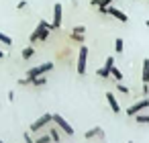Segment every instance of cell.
<instances>
[{
	"label": "cell",
	"instance_id": "cell-10",
	"mask_svg": "<svg viewBox=\"0 0 149 143\" xmlns=\"http://www.w3.org/2000/svg\"><path fill=\"white\" fill-rule=\"evenodd\" d=\"M84 137H86V139H94V137L104 139V129H102V127H94V129L86 131V135H84Z\"/></svg>",
	"mask_w": 149,
	"mask_h": 143
},
{
	"label": "cell",
	"instance_id": "cell-27",
	"mask_svg": "<svg viewBox=\"0 0 149 143\" xmlns=\"http://www.w3.org/2000/svg\"><path fill=\"white\" fill-rule=\"evenodd\" d=\"M8 102H15V92H13V90L8 92Z\"/></svg>",
	"mask_w": 149,
	"mask_h": 143
},
{
	"label": "cell",
	"instance_id": "cell-22",
	"mask_svg": "<svg viewBox=\"0 0 149 143\" xmlns=\"http://www.w3.org/2000/svg\"><path fill=\"white\" fill-rule=\"evenodd\" d=\"M114 2V0H100V4H98V8H106V6H110Z\"/></svg>",
	"mask_w": 149,
	"mask_h": 143
},
{
	"label": "cell",
	"instance_id": "cell-19",
	"mask_svg": "<svg viewBox=\"0 0 149 143\" xmlns=\"http://www.w3.org/2000/svg\"><path fill=\"white\" fill-rule=\"evenodd\" d=\"M35 143H51V137L49 135H41V137L35 139Z\"/></svg>",
	"mask_w": 149,
	"mask_h": 143
},
{
	"label": "cell",
	"instance_id": "cell-24",
	"mask_svg": "<svg viewBox=\"0 0 149 143\" xmlns=\"http://www.w3.org/2000/svg\"><path fill=\"white\" fill-rule=\"evenodd\" d=\"M23 139H25V143H35V139H31V133H25Z\"/></svg>",
	"mask_w": 149,
	"mask_h": 143
},
{
	"label": "cell",
	"instance_id": "cell-28",
	"mask_svg": "<svg viewBox=\"0 0 149 143\" xmlns=\"http://www.w3.org/2000/svg\"><path fill=\"white\" fill-rule=\"evenodd\" d=\"M90 4H92V6H98V4H100V0H90Z\"/></svg>",
	"mask_w": 149,
	"mask_h": 143
},
{
	"label": "cell",
	"instance_id": "cell-7",
	"mask_svg": "<svg viewBox=\"0 0 149 143\" xmlns=\"http://www.w3.org/2000/svg\"><path fill=\"white\" fill-rule=\"evenodd\" d=\"M145 108H149V98H141V100H137L129 110H127V116H135L137 112H141V110H145Z\"/></svg>",
	"mask_w": 149,
	"mask_h": 143
},
{
	"label": "cell",
	"instance_id": "cell-31",
	"mask_svg": "<svg viewBox=\"0 0 149 143\" xmlns=\"http://www.w3.org/2000/svg\"><path fill=\"white\" fill-rule=\"evenodd\" d=\"M127 143H133V141H127Z\"/></svg>",
	"mask_w": 149,
	"mask_h": 143
},
{
	"label": "cell",
	"instance_id": "cell-20",
	"mask_svg": "<svg viewBox=\"0 0 149 143\" xmlns=\"http://www.w3.org/2000/svg\"><path fill=\"white\" fill-rule=\"evenodd\" d=\"M72 33H78V35H84V33H86V27H84V25H78V27H74V29H72Z\"/></svg>",
	"mask_w": 149,
	"mask_h": 143
},
{
	"label": "cell",
	"instance_id": "cell-2",
	"mask_svg": "<svg viewBox=\"0 0 149 143\" xmlns=\"http://www.w3.org/2000/svg\"><path fill=\"white\" fill-rule=\"evenodd\" d=\"M51 70H53V63H51V61H47V63H41V66L31 68V70L27 72V76H25V78L33 80V78H37V76H45V74H47V72H51Z\"/></svg>",
	"mask_w": 149,
	"mask_h": 143
},
{
	"label": "cell",
	"instance_id": "cell-18",
	"mask_svg": "<svg viewBox=\"0 0 149 143\" xmlns=\"http://www.w3.org/2000/svg\"><path fill=\"white\" fill-rule=\"evenodd\" d=\"M123 49H125V41L118 37V39L114 41V51H116V53H123Z\"/></svg>",
	"mask_w": 149,
	"mask_h": 143
},
{
	"label": "cell",
	"instance_id": "cell-1",
	"mask_svg": "<svg viewBox=\"0 0 149 143\" xmlns=\"http://www.w3.org/2000/svg\"><path fill=\"white\" fill-rule=\"evenodd\" d=\"M53 31V27H51V23H47V21H39V25H37V29L31 33V43H35V41H47V37H49V33Z\"/></svg>",
	"mask_w": 149,
	"mask_h": 143
},
{
	"label": "cell",
	"instance_id": "cell-17",
	"mask_svg": "<svg viewBox=\"0 0 149 143\" xmlns=\"http://www.w3.org/2000/svg\"><path fill=\"white\" fill-rule=\"evenodd\" d=\"M0 43H2L4 47H10V45H13V39H10L8 35H4L2 31H0Z\"/></svg>",
	"mask_w": 149,
	"mask_h": 143
},
{
	"label": "cell",
	"instance_id": "cell-25",
	"mask_svg": "<svg viewBox=\"0 0 149 143\" xmlns=\"http://www.w3.org/2000/svg\"><path fill=\"white\" fill-rule=\"evenodd\" d=\"M25 6H27V0H21V2H19V4H17V8H19V10H23V8H25Z\"/></svg>",
	"mask_w": 149,
	"mask_h": 143
},
{
	"label": "cell",
	"instance_id": "cell-5",
	"mask_svg": "<svg viewBox=\"0 0 149 143\" xmlns=\"http://www.w3.org/2000/svg\"><path fill=\"white\" fill-rule=\"evenodd\" d=\"M98 13H100V15H110V17L118 19L120 23H127V21H129V17H127L120 8H114L112 4H110V6H106V8H98Z\"/></svg>",
	"mask_w": 149,
	"mask_h": 143
},
{
	"label": "cell",
	"instance_id": "cell-15",
	"mask_svg": "<svg viewBox=\"0 0 149 143\" xmlns=\"http://www.w3.org/2000/svg\"><path fill=\"white\" fill-rule=\"evenodd\" d=\"M110 76H112L116 82H120V80H123V72H120L116 66H112V70H110Z\"/></svg>",
	"mask_w": 149,
	"mask_h": 143
},
{
	"label": "cell",
	"instance_id": "cell-4",
	"mask_svg": "<svg viewBox=\"0 0 149 143\" xmlns=\"http://www.w3.org/2000/svg\"><path fill=\"white\" fill-rule=\"evenodd\" d=\"M86 66H88V47H86V45H80L78 66H76V70H78V74H80V76H84V74H86Z\"/></svg>",
	"mask_w": 149,
	"mask_h": 143
},
{
	"label": "cell",
	"instance_id": "cell-23",
	"mask_svg": "<svg viewBox=\"0 0 149 143\" xmlns=\"http://www.w3.org/2000/svg\"><path fill=\"white\" fill-rule=\"evenodd\" d=\"M116 88H118V92H123V94H129V88H127V86H123L120 82H116Z\"/></svg>",
	"mask_w": 149,
	"mask_h": 143
},
{
	"label": "cell",
	"instance_id": "cell-8",
	"mask_svg": "<svg viewBox=\"0 0 149 143\" xmlns=\"http://www.w3.org/2000/svg\"><path fill=\"white\" fill-rule=\"evenodd\" d=\"M61 19H63V8H61V4L57 2V4L53 6V23H51V27H53V31L61 27Z\"/></svg>",
	"mask_w": 149,
	"mask_h": 143
},
{
	"label": "cell",
	"instance_id": "cell-30",
	"mask_svg": "<svg viewBox=\"0 0 149 143\" xmlns=\"http://www.w3.org/2000/svg\"><path fill=\"white\" fill-rule=\"evenodd\" d=\"M0 143H4V141H2V139H0Z\"/></svg>",
	"mask_w": 149,
	"mask_h": 143
},
{
	"label": "cell",
	"instance_id": "cell-11",
	"mask_svg": "<svg viewBox=\"0 0 149 143\" xmlns=\"http://www.w3.org/2000/svg\"><path fill=\"white\" fill-rule=\"evenodd\" d=\"M141 80L143 84H149V57L143 59V70H141Z\"/></svg>",
	"mask_w": 149,
	"mask_h": 143
},
{
	"label": "cell",
	"instance_id": "cell-21",
	"mask_svg": "<svg viewBox=\"0 0 149 143\" xmlns=\"http://www.w3.org/2000/svg\"><path fill=\"white\" fill-rule=\"evenodd\" d=\"M72 41H78V43H84V35H78V33H72Z\"/></svg>",
	"mask_w": 149,
	"mask_h": 143
},
{
	"label": "cell",
	"instance_id": "cell-14",
	"mask_svg": "<svg viewBox=\"0 0 149 143\" xmlns=\"http://www.w3.org/2000/svg\"><path fill=\"white\" fill-rule=\"evenodd\" d=\"M21 55H23V59H31V57L35 55V47H25Z\"/></svg>",
	"mask_w": 149,
	"mask_h": 143
},
{
	"label": "cell",
	"instance_id": "cell-9",
	"mask_svg": "<svg viewBox=\"0 0 149 143\" xmlns=\"http://www.w3.org/2000/svg\"><path fill=\"white\" fill-rule=\"evenodd\" d=\"M106 102H108V106L112 108V112H114V114H118V112H120V106H118V100H116V96H114L112 92H108V94H106Z\"/></svg>",
	"mask_w": 149,
	"mask_h": 143
},
{
	"label": "cell",
	"instance_id": "cell-3",
	"mask_svg": "<svg viewBox=\"0 0 149 143\" xmlns=\"http://www.w3.org/2000/svg\"><path fill=\"white\" fill-rule=\"evenodd\" d=\"M51 121H53V114L45 112V114H41L35 123H31V127H29V129H31V133H39V131H41V129H45Z\"/></svg>",
	"mask_w": 149,
	"mask_h": 143
},
{
	"label": "cell",
	"instance_id": "cell-6",
	"mask_svg": "<svg viewBox=\"0 0 149 143\" xmlns=\"http://www.w3.org/2000/svg\"><path fill=\"white\" fill-rule=\"evenodd\" d=\"M51 123H55V127H57L59 131H63L65 135H70V137L74 135V127H72V125H70L61 114H53V121H51Z\"/></svg>",
	"mask_w": 149,
	"mask_h": 143
},
{
	"label": "cell",
	"instance_id": "cell-16",
	"mask_svg": "<svg viewBox=\"0 0 149 143\" xmlns=\"http://www.w3.org/2000/svg\"><path fill=\"white\" fill-rule=\"evenodd\" d=\"M49 137H51V141L59 143V129H57V127H51V129H49Z\"/></svg>",
	"mask_w": 149,
	"mask_h": 143
},
{
	"label": "cell",
	"instance_id": "cell-12",
	"mask_svg": "<svg viewBox=\"0 0 149 143\" xmlns=\"http://www.w3.org/2000/svg\"><path fill=\"white\" fill-rule=\"evenodd\" d=\"M45 84H47V78H45V76H37V78L31 80V86H37V88H39V86H45Z\"/></svg>",
	"mask_w": 149,
	"mask_h": 143
},
{
	"label": "cell",
	"instance_id": "cell-29",
	"mask_svg": "<svg viewBox=\"0 0 149 143\" xmlns=\"http://www.w3.org/2000/svg\"><path fill=\"white\" fill-rule=\"evenodd\" d=\"M2 57H4V51H0V59H2Z\"/></svg>",
	"mask_w": 149,
	"mask_h": 143
},
{
	"label": "cell",
	"instance_id": "cell-26",
	"mask_svg": "<svg viewBox=\"0 0 149 143\" xmlns=\"http://www.w3.org/2000/svg\"><path fill=\"white\" fill-rule=\"evenodd\" d=\"M143 94L149 96V84H143Z\"/></svg>",
	"mask_w": 149,
	"mask_h": 143
},
{
	"label": "cell",
	"instance_id": "cell-13",
	"mask_svg": "<svg viewBox=\"0 0 149 143\" xmlns=\"http://www.w3.org/2000/svg\"><path fill=\"white\" fill-rule=\"evenodd\" d=\"M133 119H135L139 125H149V114H141V112H137Z\"/></svg>",
	"mask_w": 149,
	"mask_h": 143
}]
</instances>
